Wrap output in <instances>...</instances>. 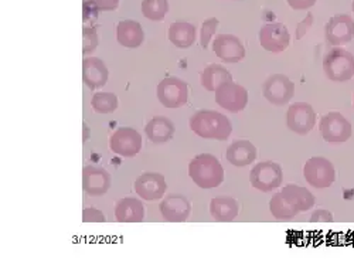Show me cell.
I'll return each mask as SVG.
<instances>
[{
	"mask_svg": "<svg viewBox=\"0 0 354 265\" xmlns=\"http://www.w3.org/2000/svg\"><path fill=\"white\" fill-rule=\"evenodd\" d=\"M192 131L203 139L227 140L232 132V125L224 113L213 109H201L190 118Z\"/></svg>",
	"mask_w": 354,
	"mask_h": 265,
	"instance_id": "1",
	"label": "cell"
},
{
	"mask_svg": "<svg viewBox=\"0 0 354 265\" xmlns=\"http://www.w3.org/2000/svg\"><path fill=\"white\" fill-rule=\"evenodd\" d=\"M190 179L201 189H214L224 182L221 162L210 154H201L189 163Z\"/></svg>",
	"mask_w": 354,
	"mask_h": 265,
	"instance_id": "2",
	"label": "cell"
},
{
	"mask_svg": "<svg viewBox=\"0 0 354 265\" xmlns=\"http://www.w3.org/2000/svg\"><path fill=\"white\" fill-rule=\"evenodd\" d=\"M323 71L330 81H350L354 77V55L342 47H333L323 57Z\"/></svg>",
	"mask_w": 354,
	"mask_h": 265,
	"instance_id": "3",
	"label": "cell"
},
{
	"mask_svg": "<svg viewBox=\"0 0 354 265\" xmlns=\"http://www.w3.org/2000/svg\"><path fill=\"white\" fill-rule=\"evenodd\" d=\"M305 181L315 189H328L336 181L335 165L322 156L310 158L304 167Z\"/></svg>",
	"mask_w": 354,
	"mask_h": 265,
	"instance_id": "4",
	"label": "cell"
},
{
	"mask_svg": "<svg viewBox=\"0 0 354 265\" xmlns=\"http://www.w3.org/2000/svg\"><path fill=\"white\" fill-rule=\"evenodd\" d=\"M283 181L282 167L271 161L259 162L250 173L251 186L259 192L270 193L279 188Z\"/></svg>",
	"mask_w": 354,
	"mask_h": 265,
	"instance_id": "5",
	"label": "cell"
},
{
	"mask_svg": "<svg viewBox=\"0 0 354 265\" xmlns=\"http://www.w3.org/2000/svg\"><path fill=\"white\" fill-rule=\"evenodd\" d=\"M158 100L166 108H180L187 104L189 86L187 84L176 77L165 78L158 85Z\"/></svg>",
	"mask_w": 354,
	"mask_h": 265,
	"instance_id": "6",
	"label": "cell"
},
{
	"mask_svg": "<svg viewBox=\"0 0 354 265\" xmlns=\"http://www.w3.org/2000/svg\"><path fill=\"white\" fill-rule=\"evenodd\" d=\"M319 129L323 139L329 143L347 142L353 134L351 124L340 112H336V111L322 116Z\"/></svg>",
	"mask_w": 354,
	"mask_h": 265,
	"instance_id": "7",
	"label": "cell"
},
{
	"mask_svg": "<svg viewBox=\"0 0 354 265\" xmlns=\"http://www.w3.org/2000/svg\"><path fill=\"white\" fill-rule=\"evenodd\" d=\"M262 94L272 105L283 107L295 95V84L283 74H274L263 82Z\"/></svg>",
	"mask_w": 354,
	"mask_h": 265,
	"instance_id": "8",
	"label": "cell"
},
{
	"mask_svg": "<svg viewBox=\"0 0 354 265\" xmlns=\"http://www.w3.org/2000/svg\"><path fill=\"white\" fill-rule=\"evenodd\" d=\"M109 148L116 155L133 158L142 149V136L133 128H118L109 139Z\"/></svg>",
	"mask_w": 354,
	"mask_h": 265,
	"instance_id": "9",
	"label": "cell"
},
{
	"mask_svg": "<svg viewBox=\"0 0 354 265\" xmlns=\"http://www.w3.org/2000/svg\"><path fill=\"white\" fill-rule=\"evenodd\" d=\"M216 102L232 113L241 112L248 104V91L240 84L224 82L216 91Z\"/></svg>",
	"mask_w": 354,
	"mask_h": 265,
	"instance_id": "10",
	"label": "cell"
},
{
	"mask_svg": "<svg viewBox=\"0 0 354 265\" xmlns=\"http://www.w3.org/2000/svg\"><path fill=\"white\" fill-rule=\"evenodd\" d=\"M286 125L295 134L308 135L316 125V112L306 102L292 104L286 112Z\"/></svg>",
	"mask_w": 354,
	"mask_h": 265,
	"instance_id": "11",
	"label": "cell"
},
{
	"mask_svg": "<svg viewBox=\"0 0 354 265\" xmlns=\"http://www.w3.org/2000/svg\"><path fill=\"white\" fill-rule=\"evenodd\" d=\"M324 37L330 46H343L354 39V20L350 15H336L324 26Z\"/></svg>",
	"mask_w": 354,
	"mask_h": 265,
	"instance_id": "12",
	"label": "cell"
},
{
	"mask_svg": "<svg viewBox=\"0 0 354 265\" xmlns=\"http://www.w3.org/2000/svg\"><path fill=\"white\" fill-rule=\"evenodd\" d=\"M261 46L271 53H282L289 47L290 35L285 24L268 23L261 27L259 30Z\"/></svg>",
	"mask_w": 354,
	"mask_h": 265,
	"instance_id": "13",
	"label": "cell"
},
{
	"mask_svg": "<svg viewBox=\"0 0 354 265\" xmlns=\"http://www.w3.org/2000/svg\"><path fill=\"white\" fill-rule=\"evenodd\" d=\"M216 55L224 63H240L245 58V47L243 42L232 35H220L213 42Z\"/></svg>",
	"mask_w": 354,
	"mask_h": 265,
	"instance_id": "14",
	"label": "cell"
},
{
	"mask_svg": "<svg viewBox=\"0 0 354 265\" xmlns=\"http://www.w3.org/2000/svg\"><path fill=\"white\" fill-rule=\"evenodd\" d=\"M167 185L160 173H143L135 182V192L143 200H159L166 193Z\"/></svg>",
	"mask_w": 354,
	"mask_h": 265,
	"instance_id": "15",
	"label": "cell"
},
{
	"mask_svg": "<svg viewBox=\"0 0 354 265\" xmlns=\"http://www.w3.org/2000/svg\"><path fill=\"white\" fill-rule=\"evenodd\" d=\"M111 188V174L97 166H86L82 170V189L88 196H104Z\"/></svg>",
	"mask_w": 354,
	"mask_h": 265,
	"instance_id": "16",
	"label": "cell"
},
{
	"mask_svg": "<svg viewBox=\"0 0 354 265\" xmlns=\"http://www.w3.org/2000/svg\"><path fill=\"white\" fill-rule=\"evenodd\" d=\"M159 209L166 221L183 223L192 213V204L182 194H171L162 201Z\"/></svg>",
	"mask_w": 354,
	"mask_h": 265,
	"instance_id": "17",
	"label": "cell"
},
{
	"mask_svg": "<svg viewBox=\"0 0 354 265\" xmlns=\"http://www.w3.org/2000/svg\"><path fill=\"white\" fill-rule=\"evenodd\" d=\"M108 68L101 58L86 57L82 62V80L90 90H98L108 82Z\"/></svg>",
	"mask_w": 354,
	"mask_h": 265,
	"instance_id": "18",
	"label": "cell"
},
{
	"mask_svg": "<svg viewBox=\"0 0 354 265\" xmlns=\"http://www.w3.org/2000/svg\"><path fill=\"white\" fill-rule=\"evenodd\" d=\"M225 158L231 165L244 167L257 159V148L250 140H235L227 148Z\"/></svg>",
	"mask_w": 354,
	"mask_h": 265,
	"instance_id": "19",
	"label": "cell"
},
{
	"mask_svg": "<svg viewBox=\"0 0 354 265\" xmlns=\"http://www.w3.org/2000/svg\"><path fill=\"white\" fill-rule=\"evenodd\" d=\"M118 43L127 48H138L145 39L143 28L140 23L135 20H122L116 27Z\"/></svg>",
	"mask_w": 354,
	"mask_h": 265,
	"instance_id": "20",
	"label": "cell"
},
{
	"mask_svg": "<svg viewBox=\"0 0 354 265\" xmlns=\"http://www.w3.org/2000/svg\"><path fill=\"white\" fill-rule=\"evenodd\" d=\"M239 213H240V204L232 197L221 196V197H214L210 201V214L216 221L230 223L235 220Z\"/></svg>",
	"mask_w": 354,
	"mask_h": 265,
	"instance_id": "21",
	"label": "cell"
},
{
	"mask_svg": "<svg viewBox=\"0 0 354 265\" xmlns=\"http://www.w3.org/2000/svg\"><path fill=\"white\" fill-rule=\"evenodd\" d=\"M115 217L120 223H140L145 217L142 201L135 197L121 199L115 205Z\"/></svg>",
	"mask_w": 354,
	"mask_h": 265,
	"instance_id": "22",
	"label": "cell"
},
{
	"mask_svg": "<svg viewBox=\"0 0 354 265\" xmlns=\"http://www.w3.org/2000/svg\"><path fill=\"white\" fill-rule=\"evenodd\" d=\"M196 26L183 20H177L169 27V40L177 48H189L196 42Z\"/></svg>",
	"mask_w": 354,
	"mask_h": 265,
	"instance_id": "23",
	"label": "cell"
},
{
	"mask_svg": "<svg viewBox=\"0 0 354 265\" xmlns=\"http://www.w3.org/2000/svg\"><path fill=\"white\" fill-rule=\"evenodd\" d=\"M174 125L166 116H155L145 127L146 136L153 143L169 142L174 135Z\"/></svg>",
	"mask_w": 354,
	"mask_h": 265,
	"instance_id": "24",
	"label": "cell"
},
{
	"mask_svg": "<svg viewBox=\"0 0 354 265\" xmlns=\"http://www.w3.org/2000/svg\"><path fill=\"white\" fill-rule=\"evenodd\" d=\"M200 81L205 90L216 93L220 85H223L224 82L232 81V75L225 67L220 64H210L203 70Z\"/></svg>",
	"mask_w": 354,
	"mask_h": 265,
	"instance_id": "25",
	"label": "cell"
},
{
	"mask_svg": "<svg viewBox=\"0 0 354 265\" xmlns=\"http://www.w3.org/2000/svg\"><path fill=\"white\" fill-rule=\"evenodd\" d=\"M281 192L290 201L293 208L299 210V213L308 212L315 205V196L306 188L298 185H286Z\"/></svg>",
	"mask_w": 354,
	"mask_h": 265,
	"instance_id": "26",
	"label": "cell"
},
{
	"mask_svg": "<svg viewBox=\"0 0 354 265\" xmlns=\"http://www.w3.org/2000/svg\"><path fill=\"white\" fill-rule=\"evenodd\" d=\"M270 210L271 214L278 220H292L295 216L299 213L297 208H293L290 201L285 197L282 192L275 193L270 201Z\"/></svg>",
	"mask_w": 354,
	"mask_h": 265,
	"instance_id": "27",
	"label": "cell"
},
{
	"mask_svg": "<svg viewBox=\"0 0 354 265\" xmlns=\"http://www.w3.org/2000/svg\"><path fill=\"white\" fill-rule=\"evenodd\" d=\"M169 12L167 0H143L142 2V13L146 19L160 21Z\"/></svg>",
	"mask_w": 354,
	"mask_h": 265,
	"instance_id": "28",
	"label": "cell"
},
{
	"mask_svg": "<svg viewBox=\"0 0 354 265\" xmlns=\"http://www.w3.org/2000/svg\"><path fill=\"white\" fill-rule=\"evenodd\" d=\"M91 105L98 113H112L116 111L120 102L113 93H97L91 100Z\"/></svg>",
	"mask_w": 354,
	"mask_h": 265,
	"instance_id": "29",
	"label": "cell"
},
{
	"mask_svg": "<svg viewBox=\"0 0 354 265\" xmlns=\"http://www.w3.org/2000/svg\"><path fill=\"white\" fill-rule=\"evenodd\" d=\"M218 24H220V21H218V19H216V17L205 19V20L203 21L201 30H200V44H201V47H203L204 50L210 46L212 39H213V36L216 35V30H217Z\"/></svg>",
	"mask_w": 354,
	"mask_h": 265,
	"instance_id": "30",
	"label": "cell"
},
{
	"mask_svg": "<svg viewBox=\"0 0 354 265\" xmlns=\"http://www.w3.org/2000/svg\"><path fill=\"white\" fill-rule=\"evenodd\" d=\"M82 40H84L82 53L85 55L94 53L97 50V47H98L97 28L95 27H84L82 28Z\"/></svg>",
	"mask_w": 354,
	"mask_h": 265,
	"instance_id": "31",
	"label": "cell"
},
{
	"mask_svg": "<svg viewBox=\"0 0 354 265\" xmlns=\"http://www.w3.org/2000/svg\"><path fill=\"white\" fill-rule=\"evenodd\" d=\"M105 216L101 210L94 209V208H88L82 210V221L84 223H105Z\"/></svg>",
	"mask_w": 354,
	"mask_h": 265,
	"instance_id": "32",
	"label": "cell"
},
{
	"mask_svg": "<svg viewBox=\"0 0 354 265\" xmlns=\"http://www.w3.org/2000/svg\"><path fill=\"white\" fill-rule=\"evenodd\" d=\"M313 20H315V17H313V15L309 12L308 15H306V17L298 24V27H297V40H302L304 37H305V35L308 33V30L309 28L313 26Z\"/></svg>",
	"mask_w": 354,
	"mask_h": 265,
	"instance_id": "33",
	"label": "cell"
},
{
	"mask_svg": "<svg viewBox=\"0 0 354 265\" xmlns=\"http://www.w3.org/2000/svg\"><path fill=\"white\" fill-rule=\"evenodd\" d=\"M333 221V214L329 210H323L319 209L312 213L310 223H332Z\"/></svg>",
	"mask_w": 354,
	"mask_h": 265,
	"instance_id": "34",
	"label": "cell"
},
{
	"mask_svg": "<svg viewBox=\"0 0 354 265\" xmlns=\"http://www.w3.org/2000/svg\"><path fill=\"white\" fill-rule=\"evenodd\" d=\"M91 2L97 6L98 10H102V12L115 10L118 6H120V0H91Z\"/></svg>",
	"mask_w": 354,
	"mask_h": 265,
	"instance_id": "35",
	"label": "cell"
},
{
	"mask_svg": "<svg viewBox=\"0 0 354 265\" xmlns=\"http://www.w3.org/2000/svg\"><path fill=\"white\" fill-rule=\"evenodd\" d=\"M317 0H288V5L293 10H308L316 5Z\"/></svg>",
	"mask_w": 354,
	"mask_h": 265,
	"instance_id": "36",
	"label": "cell"
},
{
	"mask_svg": "<svg viewBox=\"0 0 354 265\" xmlns=\"http://www.w3.org/2000/svg\"><path fill=\"white\" fill-rule=\"evenodd\" d=\"M351 8H353V12H354V0H353V5H351Z\"/></svg>",
	"mask_w": 354,
	"mask_h": 265,
	"instance_id": "37",
	"label": "cell"
}]
</instances>
